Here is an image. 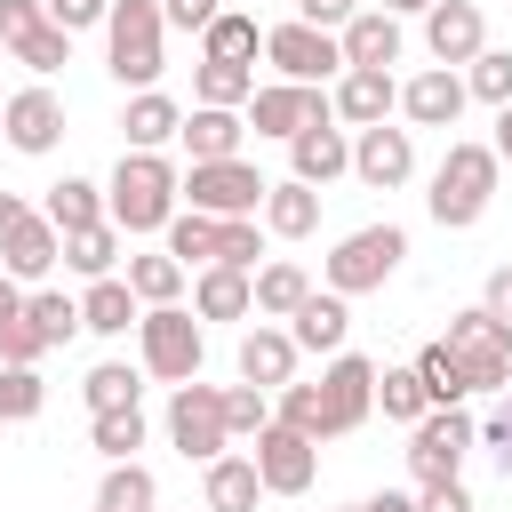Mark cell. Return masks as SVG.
<instances>
[{
	"label": "cell",
	"mask_w": 512,
	"mask_h": 512,
	"mask_svg": "<svg viewBox=\"0 0 512 512\" xmlns=\"http://www.w3.org/2000/svg\"><path fill=\"white\" fill-rule=\"evenodd\" d=\"M136 360H144V376H160V384H192L200 360H208L200 312H184V304H144V320H136Z\"/></svg>",
	"instance_id": "277c9868"
},
{
	"label": "cell",
	"mask_w": 512,
	"mask_h": 512,
	"mask_svg": "<svg viewBox=\"0 0 512 512\" xmlns=\"http://www.w3.org/2000/svg\"><path fill=\"white\" fill-rule=\"evenodd\" d=\"M240 384H264V392L296 384V336L272 328V320H256V328L240 336Z\"/></svg>",
	"instance_id": "7402d4cb"
},
{
	"label": "cell",
	"mask_w": 512,
	"mask_h": 512,
	"mask_svg": "<svg viewBox=\"0 0 512 512\" xmlns=\"http://www.w3.org/2000/svg\"><path fill=\"white\" fill-rule=\"evenodd\" d=\"M400 256H408V232H400V224H360V232H344V240L328 248L320 280H328L336 296H368V288H384V280L400 272Z\"/></svg>",
	"instance_id": "5b68a950"
},
{
	"label": "cell",
	"mask_w": 512,
	"mask_h": 512,
	"mask_svg": "<svg viewBox=\"0 0 512 512\" xmlns=\"http://www.w3.org/2000/svg\"><path fill=\"white\" fill-rule=\"evenodd\" d=\"M168 448L184 464H216L232 448V424H224V384H168Z\"/></svg>",
	"instance_id": "52a82bcc"
},
{
	"label": "cell",
	"mask_w": 512,
	"mask_h": 512,
	"mask_svg": "<svg viewBox=\"0 0 512 512\" xmlns=\"http://www.w3.org/2000/svg\"><path fill=\"white\" fill-rule=\"evenodd\" d=\"M264 64L280 72V80H336L344 72V40L336 32H320V24H304V16H288V24H272L264 32Z\"/></svg>",
	"instance_id": "7c38bea8"
},
{
	"label": "cell",
	"mask_w": 512,
	"mask_h": 512,
	"mask_svg": "<svg viewBox=\"0 0 512 512\" xmlns=\"http://www.w3.org/2000/svg\"><path fill=\"white\" fill-rule=\"evenodd\" d=\"M16 312H24V280H8V272H0V328H8Z\"/></svg>",
	"instance_id": "6f0895ef"
},
{
	"label": "cell",
	"mask_w": 512,
	"mask_h": 512,
	"mask_svg": "<svg viewBox=\"0 0 512 512\" xmlns=\"http://www.w3.org/2000/svg\"><path fill=\"white\" fill-rule=\"evenodd\" d=\"M360 8H368V0H296V16H304V24H320V32H344Z\"/></svg>",
	"instance_id": "f5cc1de1"
},
{
	"label": "cell",
	"mask_w": 512,
	"mask_h": 512,
	"mask_svg": "<svg viewBox=\"0 0 512 512\" xmlns=\"http://www.w3.org/2000/svg\"><path fill=\"white\" fill-rule=\"evenodd\" d=\"M24 312H32V328H40V344H48V352L80 336V296H64V288H32V296H24Z\"/></svg>",
	"instance_id": "b9f144b4"
},
{
	"label": "cell",
	"mask_w": 512,
	"mask_h": 512,
	"mask_svg": "<svg viewBox=\"0 0 512 512\" xmlns=\"http://www.w3.org/2000/svg\"><path fill=\"white\" fill-rule=\"evenodd\" d=\"M496 184H504V160H496V144H472V136H456V144H448V160L432 168V192H424V208H432V224L464 232V224H480V216H488Z\"/></svg>",
	"instance_id": "7a4b0ae2"
},
{
	"label": "cell",
	"mask_w": 512,
	"mask_h": 512,
	"mask_svg": "<svg viewBox=\"0 0 512 512\" xmlns=\"http://www.w3.org/2000/svg\"><path fill=\"white\" fill-rule=\"evenodd\" d=\"M104 72L120 88H160V72H168V16H160V0H112V16H104Z\"/></svg>",
	"instance_id": "3957f363"
},
{
	"label": "cell",
	"mask_w": 512,
	"mask_h": 512,
	"mask_svg": "<svg viewBox=\"0 0 512 512\" xmlns=\"http://www.w3.org/2000/svg\"><path fill=\"white\" fill-rule=\"evenodd\" d=\"M472 448H480V416H472V408H432V416H416V424H408V472H416V488L456 480Z\"/></svg>",
	"instance_id": "ba28073f"
},
{
	"label": "cell",
	"mask_w": 512,
	"mask_h": 512,
	"mask_svg": "<svg viewBox=\"0 0 512 512\" xmlns=\"http://www.w3.org/2000/svg\"><path fill=\"white\" fill-rule=\"evenodd\" d=\"M80 400H88V416L96 408H136L144 400V360L128 368V360H96L88 376H80Z\"/></svg>",
	"instance_id": "d590c367"
},
{
	"label": "cell",
	"mask_w": 512,
	"mask_h": 512,
	"mask_svg": "<svg viewBox=\"0 0 512 512\" xmlns=\"http://www.w3.org/2000/svg\"><path fill=\"white\" fill-rule=\"evenodd\" d=\"M56 264H64V232H56L24 192H0V272L24 280V288H40Z\"/></svg>",
	"instance_id": "8992f818"
},
{
	"label": "cell",
	"mask_w": 512,
	"mask_h": 512,
	"mask_svg": "<svg viewBox=\"0 0 512 512\" xmlns=\"http://www.w3.org/2000/svg\"><path fill=\"white\" fill-rule=\"evenodd\" d=\"M176 128H184V104H176V96H160V88H136V96H128V112H120L128 152H160V144H176Z\"/></svg>",
	"instance_id": "83f0119b"
},
{
	"label": "cell",
	"mask_w": 512,
	"mask_h": 512,
	"mask_svg": "<svg viewBox=\"0 0 512 512\" xmlns=\"http://www.w3.org/2000/svg\"><path fill=\"white\" fill-rule=\"evenodd\" d=\"M136 320H144V296L128 288V272L88 280V296H80V328H88V336H128Z\"/></svg>",
	"instance_id": "484cf974"
},
{
	"label": "cell",
	"mask_w": 512,
	"mask_h": 512,
	"mask_svg": "<svg viewBox=\"0 0 512 512\" xmlns=\"http://www.w3.org/2000/svg\"><path fill=\"white\" fill-rule=\"evenodd\" d=\"M0 360H8V368H40V360H48V344H40L32 312H16V320L0 328Z\"/></svg>",
	"instance_id": "681fc988"
},
{
	"label": "cell",
	"mask_w": 512,
	"mask_h": 512,
	"mask_svg": "<svg viewBox=\"0 0 512 512\" xmlns=\"http://www.w3.org/2000/svg\"><path fill=\"white\" fill-rule=\"evenodd\" d=\"M248 456H256V472H264V496H304V488L320 480V440H304V432L280 424V416L256 432Z\"/></svg>",
	"instance_id": "4fadbf2b"
},
{
	"label": "cell",
	"mask_w": 512,
	"mask_h": 512,
	"mask_svg": "<svg viewBox=\"0 0 512 512\" xmlns=\"http://www.w3.org/2000/svg\"><path fill=\"white\" fill-rule=\"evenodd\" d=\"M336 512H376V504H368V496H360V504H336Z\"/></svg>",
	"instance_id": "6125c7cd"
},
{
	"label": "cell",
	"mask_w": 512,
	"mask_h": 512,
	"mask_svg": "<svg viewBox=\"0 0 512 512\" xmlns=\"http://www.w3.org/2000/svg\"><path fill=\"white\" fill-rule=\"evenodd\" d=\"M288 176H304V184H336V176H352V128L328 112V120H312V128H296L288 136Z\"/></svg>",
	"instance_id": "ffe728a7"
},
{
	"label": "cell",
	"mask_w": 512,
	"mask_h": 512,
	"mask_svg": "<svg viewBox=\"0 0 512 512\" xmlns=\"http://www.w3.org/2000/svg\"><path fill=\"white\" fill-rule=\"evenodd\" d=\"M0 136H8V152H24V160L56 152V144H64V96H56L48 80L16 88V96L0 104Z\"/></svg>",
	"instance_id": "5bb4252c"
},
{
	"label": "cell",
	"mask_w": 512,
	"mask_h": 512,
	"mask_svg": "<svg viewBox=\"0 0 512 512\" xmlns=\"http://www.w3.org/2000/svg\"><path fill=\"white\" fill-rule=\"evenodd\" d=\"M40 216H48L56 232H88V224H104V184H88V176H64V184H48Z\"/></svg>",
	"instance_id": "d6a6232c"
},
{
	"label": "cell",
	"mask_w": 512,
	"mask_h": 512,
	"mask_svg": "<svg viewBox=\"0 0 512 512\" xmlns=\"http://www.w3.org/2000/svg\"><path fill=\"white\" fill-rule=\"evenodd\" d=\"M240 136H248V112H224V104H192L184 128H176V144H184L192 160H232Z\"/></svg>",
	"instance_id": "f1b7e54d"
},
{
	"label": "cell",
	"mask_w": 512,
	"mask_h": 512,
	"mask_svg": "<svg viewBox=\"0 0 512 512\" xmlns=\"http://www.w3.org/2000/svg\"><path fill=\"white\" fill-rule=\"evenodd\" d=\"M248 96H256V64H208V56H200V72H192V104L248 112Z\"/></svg>",
	"instance_id": "8d00e7d4"
},
{
	"label": "cell",
	"mask_w": 512,
	"mask_h": 512,
	"mask_svg": "<svg viewBox=\"0 0 512 512\" xmlns=\"http://www.w3.org/2000/svg\"><path fill=\"white\" fill-rule=\"evenodd\" d=\"M464 104H472V88H464L456 64H432V72L400 80V120H408V128H456Z\"/></svg>",
	"instance_id": "ac0fdd59"
},
{
	"label": "cell",
	"mask_w": 512,
	"mask_h": 512,
	"mask_svg": "<svg viewBox=\"0 0 512 512\" xmlns=\"http://www.w3.org/2000/svg\"><path fill=\"white\" fill-rule=\"evenodd\" d=\"M200 504L208 512H256L264 504V472H256V456H216V464H200Z\"/></svg>",
	"instance_id": "603a6c76"
},
{
	"label": "cell",
	"mask_w": 512,
	"mask_h": 512,
	"mask_svg": "<svg viewBox=\"0 0 512 512\" xmlns=\"http://www.w3.org/2000/svg\"><path fill=\"white\" fill-rule=\"evenodd\" d=\"M0 424H8V400H0Z\"/></svg>",
	"instance_id": "be15d7a7"
},
{
	"label": "cell",
	"mask_w": 512,
	"mask_h": 512,
	"mask_svg": "<svg viewBox=\"0 0 512 512\" xmlns=\"http://www.w3.org/2000/svg\"><path fill=\"white\" fill-rule=\"evenodd\" d=\"M416 512H480V504H472V488H464V480H432V488L416 496Z\"/></svg>",
	"instance_id": "db71d44e"
},
{
	"label": "cell",
	"mask_w": 512,
	"mask_h": 512,
	"mask_svg": "<svg viewBox=\"0 0 512 512\" xmlns=\"http://www.w3.org/2000/svg\"><path fill=\"white\" fill-rule=\"evenodd\" d=\"M272 416L296 424L304 440H336V432H328V400H320V384H280V392H272Z\"/></svg>",
	"instance_id": "ee69618b"
},
{
	"label": "cell",
	"mask_w": 512,
	"mask_h": 512,
	"mask_svg": "<svg viewBox=\"0 0 512 512\" xmlns=\"http://www.w3.org/2000/svg\"><path fill=\"white\" fill-rule=\"evenodd\" d=\"M120 224L104 216V224H88V232H64V264L80 272V280H104V272H120Z\"/></svg>",
	"instance_id": "e575fe53"
},
{
	"label": "cell",
	"mask_w": 512,
	"mask_h": 512,
	"mask_svg": "<svg viewBox=\"0 0 512 512\" xmlns=\"http://www.w3.org/2000/svg\"><path fill=\"white\" fill-rule=\"evenodd\" d=\"M480 304H488L496 320H512V264H496V272H488V288H480Z\"/></svg>",
	"instance_id": "9f6ffc18"
},
{
	"label": "cell",
	"mask_w": 512,
	"mask_h": 512,
	"mask_svg": "<svg viewBox=\"0 0 512 512\" xmlns=\"http://www.w3.org/2000/svg\"><path fill=\"white\" fill-rule=\"evenodd\" d=\"M376 408H384L392 424H416V416H432V392H424L416 360H408V368H376Z\"/></svg>",
	"instance_id": "ab89813d"
},
{
	"label": "cell",
	"mask_w": 512,
	"mask_h": 512,
	"mask_svg": "<svg viewBox=\"0 0 512 512\" xmlns=\"http://www.w3.org/2000/svg\"><path fill=\"white\" fill-rule=\"evenodd\" d=\"M256 256H264V232H256V216H224V232H216V264H240V272H256Z\"/></svg>",
	"instance_id": "7dc6e473"
},
{
	"label": "cell",
	"mask_w": 512,
	"mask_h": 512,
	"mask_svg": "<svg viewBox=\"0 0 512 512\" xmlns=\"http://www.w3.org/2000/svg\"><path fill=\"white\" fill-rule=\"evenodd\" d=\"M96 512H112V504H96Z\"/></svg>",
	"instance_id": "e7e4bbea"
},
{
	"label": "cell",
	"mask_w": 512,
	"mask_h": 512,
	"mask_svg": "<svg viewBox=\"0 0 512 512\" xmlns=\"http://www.w3.org/2000/svg\"><path fill=\"white\" fill-rule=\"evenodd\" d=\"M424 48H432V64H472V56L488 48L480 0H432V8H424Z\"/></svg>",
	"instance_id": "44dd1931"
},
{
	"label": "cell",
	"mask_w": 512,
	"mask_h": 512,
	"mask_svg": "<svg viewBox=\"0 0 512 512\" xmlns=\"http://www.w3.org/2000/svg\"><path fill=\"white\" fill-rule=\"evenodd\" d=\"M464 88H472L480 104H512V48H480V56L464 64Z\"/></svg>",
	"instance_id": "bcb514c9"
},
{
	"label": "cell",
	"mask_w": 512,
	"mask_h": 512,
	"mask_svg": "<svg viewBox=\"0 0 512 512\" xmlns=\"http://www.w3.org/2000/svg\"><path fill=\"white\" fill-rule=\"evenodd\" d=\"M288 336H296V352H344V336H352L344 296H336V288H312V296L288 312Z\"/></svg>",
	"instance_id": "4316f807"
},
{
	"label": "cell",
	"mask_w": 512,
	"mask_h": 512,
	"mask_svg": "<svg viewBox=\"0 0 512 512\" xmlns=\"http://www.w3.org/2000/svg\"><path fill=\"white\" fill-rule=\"evenodd\" d=\"M200 512H208V504H200Z\"/></svg>",
	"instance_id": "03108f58"
},
{
	"label": "cell",
	"mask_w": 512,
	"mask_h": 512,
	"mask_svg": "<svg viewBox=\"0 0 512 512\" xmlns=\"http://www.w3.org/2000/svg\"><path fill=\"white\" fill-rule=\"evenodd\" d=\"M376 512H416V496H400V488H384V496H368Z\"/></svg>",
	"instance_id": "91938a15"
},
{
	"label": "cell",
	"mask_w": 512,
	"mask_h": 512,
	"mask_svg": "<svg viewBox=\"0 0 512 512\" xmlns=\"http://www.w3.org/2000/svg\"><path fill=\"white\" fill-rule=\"evenodd\" d=\"M336 104L312 88V80H264L256 96H248V128L256 136H272V144H288L296 128H312V120H328Z\"/></svg>",
	"instance_id": "2e32d148"
},
{
	"label": "cell",
	"mask_w": 512,
	"mask_h": 512,
	"mask_svg": "<svg viewBox=\"0 0 512 512\" xmlns=\"http://www.w3.org/2000/svg\"><path fill=\"white\" fill-rule=\"evenodd\" d=\"M384 8H392V16H424L432 0H384Z\"/></svg>",
	"instance_id": "94428289"
},
{
	"label": "cell",
	"mask_w": 512,
	"mask_h": 512,
	"mask_svg": "<svg viewBox=\"0 0 512 512\" xmlns=\"http://www.w3.org/2000/svg\"><path fill=\"white\" fill-rule=\"evenodd\" d=\"M336 40H344V64H384V72L400 64V16L392 8H360Z\"/></svg>",
	"instance_id": "f546056e"
},
{
	"label": "cell",
	"mask_w": 512,
	"mask_h": 512,
	"mask_svg": "<svg viewBox=\"0 0 512 512\" xmlns=\"http://www.w3.org/2000/svg\"><path fill=\"white\" fill-rule=\"evenodd\" d=\"M184 208V176L168 152H120L112 184H104V216L120 232H168V216Z\"/></svg>",
	"instance_id": "6da1fadb"
},
{
	"label": "cell",
	"mask_w": 512,
	"mask_h": 512,
	"mask_svg": "<svg viewBox=\"0 0 512 512\" xmlns=\"http://www.w3.org/2000/svg\"><path fill=\"white\" fill-rule=\"evenodd\" d=\"M328 104H336V120H344V128H376V120H392V112H400V80H392L384 64H344Z\"/></svg>",
	"instance_id": "d6986e66"
},
{
	"label": "cell",
	"mask_w": 512,
	"mask_h": 512,
	"mask_svg": "<svg viewBox=\"0 0 512 512\" xmlns=\"http://www.w3.org/2000/svg\"><path fill=\"white\" fill-rule=\"evenodd\" d=\"M184 256H168V248H152V256H128V288L144 296V304H184Z\"/></svg>",
	"instance_id": "74e56055"
},
{
	"label": "cell",
	"mask_w": 512,
	"mask_h": 512,
	"mask_svg": "<svg viewBox=\"0 0 512 512\" xmlns=\"http://www.w3.org/2000/svg\"><path fill=\"white\" fill-rule=\"evenodd\" d=\"M264 192H272V176L240 152L232 160H192V176H184V208H200V216H256Z\"/></svg>",
	"instance_id": "9c48e42d"
},
{
	"label": "cell",
	"mask_w": 512,
	"mask_h": 512,
	"mask_svg": "<svg viewBox=\"0 0 512 512\" xmlns=\"http://www.w3.org/2000/svg\"><path fill=\"white\" fill-rule=\"evenodd\" d=\"M216 8H224V0H160L168 32H208V24H216Z\"/></svg>",
	"instance_id": "816d5d0a"
},
{
	"label": "cell",
	"mask_w": 512,
	"mask_h": 512,
	"mask_svg": "<svg viewBox=\"0 0 512 512\" xmlns=\"http://www.w3.org/2000/svg\"><path fill=\"white\" fill-rule=\"evenodd\" d=\"M416 376H424L432 408H464V400H472V368L456 360V344H448V336H432V344L416 352Z\"/></svg>",
	"instance_id": "4dcf8cb0"
},
{
	"label": "cell",
	"mask_w": 512,
	"mask_h": 512,
	"mask_svg": "<svg viewBox=\"0 0 512 512\" xmlns=\"http://www.w3.org/2000/svg\"><path fill=\"white\" fill-rule=\"evenodd\" d=\"M320 400H328V432H336V440L360 432V424L376 416V360H368V352H328Z\"/></svg>",
	"instance_id": "9a60e30c"
},
{
	"label": "cell",
	"mask_w": 512,
	"mask_h": 512,
	"mask_svg": "<svg viewBox=\"0 0 512 512\" xmlns=\"http://www.w3.org/2000/svg\"><path fill=\"white\" fill-rule=\"evenodd\" d=\"M352 176H360L368 192H400V184L416 176V128H392V120L352 128Z\"/></svg>",
	"instance_id": "e0dca14e"
},
{
	"label": "cell",
	"mask_w": 512,
	"mask_h": 512,
	"mask_svg": "<svg viewBox=\"0 0 512 512\" xmlns=\"http://www.w3.org/2000/svg\"><path fill=\"white\" fill-rule=\"evenodd\" d=\"M448 344H456V360L472 368V392H504V384H512V320H496L488 304L448 312Z\"/></svg>",
	"instance_id": "30bf717a"
},
{
	"label": "cell",
	"mask_w": 512,
	"mask_h": 512,
	"mask_svg": "<svg viewBox=\"0 0 512 512\" xmlns=\"http://www.w3.org/2000/svg\"><path fill=\"white\" fill-rule=\"evenodd\" d=\"M216 232H224V216L176 208V216H168V256H184V264H216Z\"/></svg>",
	"instance_id": "7bdbcfd3"
},
{
	"label": "cell",
	"mask_w": 512,
	"mask_h": 512,
	"mask_svg": "<svg viewBox=\"0 0 512 512\" xmlns=\"http://www.w3.org/2000/svg\"><path fill=\"white\" fill-rule=\"evenodd\" d=\"M480 440H488V448H512V384H504V392H496V408L480 416Z\"/></svg>",
	"instance_id": "11a10c76"
},
{
	"label": "cell",
	"mask_w": 512,
	"mask_h": 512,
	"mask_svg": "<svg viewBox=\"0 0 512 512\" xmlns=\"http://www.w3.org/2000/svg\"><path fill=\"white\" fill-rule=\"evenodd\" d=\"M304 296H312V272H304L296 256H272V264H256V312H264V320H288Z\"/></svg>",
	"instance_id": "836d02e7"
},
{
	"label": "cell",
	"mask_w": 512,
	"mask_h": 512,
	"mask_svg": "<svg viewBox=\"0 0 512 512\" xmlns=\"http://www.w3.org/2000/svg\"><path fill=\"white\" fill-rule=\"evenodd\" d=\"M496 160L512 168V104H496Z\"/></svg>",
	"instance_id": "680465c9"
},
{
	"label": "cell",
	"mask_w": 512,
	"mask_h": 512,
	"mask_svg": "<svg viewBox=\"0 0 512 512\" xmlns=\"http://www.w3.org/2000/svg\"><path fill=\"white\" fill-rule=\"evenodd\" d=\"M264 232L272 240H312L320 232V184H304V176H280L272 192H264Z\"/></svg>",
	"instance_id": "cb8c5ba5"
},
{
	"label": "cell",
	"mask_w": 512,
	"mask_h": 512,
	"mask_svg": "<svg viewBox=\"0 0 512 512\" xmlns=\"http://www.w3.org/2000/svg\"><path fill=\"white\" fill-rule=\"evenodd\" d=\"M96 504H112V512H152V504H160V480H152L136 456H120V464H104Z\"/></svg>",
	"instance_id": "f35d334b"
},
{
	"label": "cell",
	"mask_w": 512,
	"mask_h": 512,
	"mask_svg": "<svg viewBox=\"0 0 512 512\" xmlns=\"http://www.w3.org/2000/svg\"><path fill=\"white\" fill-rule=\"evenodd\" d=\"M224 424H232V440H256L272 424V392L264 384H224Z\"/></svg>",
	"instance_id": "f6af8a7d"
},
{
	"label": "cell",
	"mask_w": 512,
	"mask_h": 512,
	"mask_svg": "<svg viewBox=\"0 0 512 512\" xmlns=\"http://www.w3.org/2000/svg\"><path fill=\"white\" fill-rule=\"evenodd\" d=\"M144 432H152V424H144V408H96V416H88V440H96V456H104V464L136 456V448H144Z\"/></svg>",
	"instance_id": "60d3db41"
},
{
	"label": "cell",
	"mask_w": 512,
	"mask_h": 512,
	"mask_svg": "<svg viewBox=\"0 0 512 512\" xmlns=\"http://www.w3.org/2000/svg\"><path fill=\"white\" fill-rule=\"evenodd\" d=\"M40 8H48V24H64V32H88V24L112 16V0H40Z\"/></svg>",
	"instance_id": "f907efd6"
},
{
	"label": "cell",
	"mask_w": 512,
	"mask_h": 512,
	"mask_svg": "<svg viewBox=\"0 0 512 512\" xmlns=\"http://www.w3.org/2000/svg\"><path fill=\"white\" fill-rule=\"evenodd\" d=\"M256 48H264V24L240 16V8H216V24L200 32V56L208 64H256Z\"/></svg>",
	"instance_id": "1f68e13d"
},
{
	"label": "cell",
	"mask_w": 512,
	"mask_h": 512,
	"mask_svg": "<svg viewBox=\"0 0 512 512\" xmlns=\"http://www.w3.org/2000/svg\"><path fill=\"white\" fill-rule=\"evenodd\" d=\"M0 48H8L32 80H48V72H64V64H72V32H64V24H48V8H40V0H0Z\"/></svg>",
	"instance_id": "8fae6325"
},
{
	"label": "cell",
	"mask_w": 512,
	"mask_h": 512,
	"mask_svg": "<svg viewBox=\"0 0 512 512\" xmlns=\"http://www.w3.org/2000/svg\"><path fill=\"white\" fill-rule=\"evenodd\" d=\"M0 400H8V424H24V416H40V400H48V384H40V368H8V360H0Z\"/></svg>",
	"instance_id": "c3c4849f"
},
{
	"label": "cell",
	"mask_w": 512,
	"mask_h": 512,
	"mask_svg": "<svg viewBox=\"0 0 512 512\" xmlns=\"http://www.w3.org/2000/svg\"><path fill=\"white\" fill-rule=\"evenodd\" d=\"M192 312H200V320H248V312H256V272H240V264H200Z\"/></svg>",
	"instance_id": "d4e9b609"
}]
</instances>
